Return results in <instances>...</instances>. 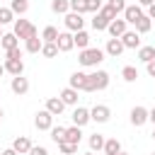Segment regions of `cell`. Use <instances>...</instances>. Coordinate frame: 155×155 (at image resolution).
<instances>
[{
  "instance_id": "6da1fadb",
  "label": "cell",
  "mask_w": 155,
  "mask_h": 155,
  "mask_svg": "<svg viewBox=\"0 0 155 155\" xmlns=\"http://www.w3.org/2000/svg\"><path fill=\"white\" fill-rule=\"evenodd\" d=\"M109 87V73L107 70H94L87 75V87L85 92H99V90H107Z\"/></svg>"
},
{
  "instance_id": "7a4b0ae2",
  "label": "cell",
  "mask_w": 155,
  "mask_h": 155,
  "mask_svg": "<svg viewBox=\"0 0 155 155\" xmlns=\"http://www.w3.org/2000/svg\"><path fill=\"white\" fill-rule=\"evenodd\" d=\"M78 61H80V65H85V68H97V65L104 61V51H102V48H90V46H87V48L80 51V58H78Z\"/></svg>"
},
{
  "instance_id": "3957f363",
  "label": "cell",
  "mask_w": 155,
  "mask_h": 155,
  "mask_svg": "<svg viewBox=\"0 0 155 155\" xmlns=\"http://www.w3.org/2000/svg\"><path fill=\"white\" fill-rule=\"evenodd\" d=\"M15 34H17V39H31V36H36V27L29 22V19H15Z\"/></svg>"
},
{
  "instance_id": "277c9868",
  "label": "cell",
  "mask_w": 155,
  "mask_h": 155,
  "mask_svg": "<svg viewBox=\"0 0 155 155\" xmlns=\"http://www.w3.org/2000/svg\"><path fill=\"white\" fill-rule=\"evenodd\" d=\"M34 126H36L39 131H51V126H53V114H51L48 109L36 111V116H34Z\"/></svg>"
},
{
  "instance_id": "5b68a950",
  "label": "cell",
  "mask_w": 155,
  "mask_h": 155,
  "mask_svg": "<svg viewBox=\"0 0 155 155\" xmlns=\"http://www.w3.org/2000/svg\"><path fill=\"white\" fill-rule=\"evenodd\" d=\"M107 31H109V34H111L114 39H121V36H124V34L128 31V22H126V19H119V17H116V19H111V22H109Z\"/></svg>"
},
{
  "instance_id": "8992f818",
  "label": "cell",
  "mask_w": 155,
  "mask_h": 155,
  "mask_svg": "<svg viewBox=\"0 0 155 155\" xmlns=\"http://www.w3.org/2000/svg\"><path fill=\"white\" fill-rule=\"evenodd\" d=\"M90 116H92V121H97V124H107L109 116H111V111H109L107 104H94V107L90 109Z\"/></svg>"
},
{
  "instance_id": "52a82bcc",
  "label": "cell",
  "mask_w": 155,
  "mask_h": 155,
  "mask_svg": "<svg viewBox=\"0 0 155 155\" xmlns=\"http://www.w3.org/2000/svg\"><path fill=\"white\" fill-rule=\"evenodd\" d=\"M145 12H143V7L136 2V5H126V10H124V19L128 22V24H136L140 17H143Z\"/></svg>"
},
{
  "instance_id": "ba28073f",
  "label": "cell",
  "mask_w": 155,
  "mask_h": 155,
  "mask_svg": "<svg viewBox=\"0 0 155 155\" xmlns=\"http://www.w3.org/2000/svg\"><path fill=\"white\" fill-rule=\"evenodd\" d=\"M65 27H68V31H80V29L85 27L82 15H80V12H68V15H65Z\"/></svg>"
},
{
  "instance_id": "9c48e42d",
  "label": "cell",
  "mask_w": 155,
  "mask_h": 155,
  "mask_svg": "<svg viewBox=\"0 0 155 155\" xmlns=\"http://www.w3.org/2000/svg\"><path fill=\"white\" fill-rule=\"evenodd\" d=\"M124 48H126V46H124V41L111 36V39L107 41V46H104V53H107V56H111V58H119V56L124 53Z\"/></svg>"
},
{
  "instance_id": "30bf717a",
  "label": "cell",
  "mask_w": 155,
  "mask_h": 155,
  "mask_svg": "<svg viewBox=\"0 0 155 155\" xmlns=\"http://www.w3.org/2000/svg\"><path fill=\"white\" fill-rule=\"evenodd\" d=\"M56 46H58V51H61V53H68V51L75 46L73 34H70V31H61V34H58V39H56Z\"/></svg>"
},
{
  "instance_id": "8fae6325",
  "label": "cell",
  "mask_w": 155,
  "mask_h": 155,
  "mask_svg": "<svg viewBox=\"0 0 155 155\" xmlns=\"http://www.w3.org/2000/svg\"><path fill=\"white\" fill-rule=\"evenodd\" d=\"M10 87H12V92H15V94H19V97H22V94H27V92H29V80H27L24 75H15V78H12V82H10Z\"/></svg>"
},
{
  "instance_id": "7c38bea8",
  "label": "cell",
  "mask_w": 155,
  "mask_h": 155,
  "mask_svg": "<svg viewBox=\"0 0 155 155\" xmlns=\"http://www.w3.org/2000/svg\"><path fill=\"white\" fill-rule=\"evenodd\" d=\"M5 70L15 78V75H22L24 73V61L22 58H5Z\"/></svg>"
},
{
  "instance_id": "4fadbf2b",
  "label": "cell",
  "mask_w": 155,
  "mask_h": 155,
  "mask_svg": "<svg viewBox=\"0 0 155 155\" xmlns=\"http://www.w3.org/2000/svg\"><path fill=\"white\" fill-rule=\"evenodd\" d=\"M87 121H92V116H90V109H85V107H75V109H73V124L82 128Z\"/></svg>"
},
{
  "instance_id": "5bb4252c",
  "label": "cell",
  "mask_w": 155,
  "mask_h": 155,
  "mask_svg": "<svg viewBox=\"0 0 155 155\" xmlns=\"http://www.w3.org/2000/svg\"><path fill=\"white\" fill-rule=\"evenodd\" d=\"M46 109H48L53 116H61L63 109H65V102H63L61 97H48V99H46Z\"/></svg>"
},
{
  "instance_id": "9a60e30c",
  "label": "cell",
  "mask_w": 155,
  "mask_h": 155,
  "mask_svg": "<svg viewBox=\"0 0 155 155\" xmlns=\"http://www.w3.org/2000/svg\"><path fill=\"white\" fill-rule=\"evenodd\" d=\"M148 121V109L145 107H133L131 109V124L133 126H143Z\"/></svg>"
},
{
  "instance_id": "2e32d148",
  "label": "cell",
  "mask_w": 155,
  "mask_h": 155,
  "mask_svg": "<svg viewBox=\"0 0 155 155\" xmlns=\"http://www.w3.org/2000/svg\"><path fill=\"white\" fill-rule=\"evenodd\" d=\"M70 87H75L78 92H80V90L85 92V87H87V73H80V70H75V73L70 75Z\"/></svg>"
},
{
  "instance_id": "e0dca14e",
  "label": "cell",
  "mask_w": 155,
  "mask_h": 155,
  "mask_svg": "<svg viewBox=\"0 0 155 155\" xmlns=\"http://www.w3.org/2000/svg\"><path fill=\"white\" fill-rule=\"evenodd\" d=\"M12 148H15L19 155H29V150H31V140H29L27 136H17L15 143H12Z\"/></svg>"
},
{
  "instance_id": "ac0fdd59",
  "label": "cell",
  "mask_w": 155,
  "mask_h": 155,
  "mask_svg": "<svg viewBox=\"0 0 155 155\" xmlns=\"http://www.w3.org/2000/svg\"><path fill=\"white\" fill-rule=\"evenodd\" d=\"M121 41H124L126 48H140V34L138 31H126L121 36Z\"/></svg>"
},
{
  "instance_id": "d6986e66",
  "label": "cell",
  "mask_w": 155,
  "mask_h": 155,
  "mask_svg": "<svg viewBox=\"0 0 155 155\" xmlns=\"http://www.w3.org/2000/svg\"><path fill=\"white\" fill-rule=\"evenodd\" d=\"M58 97L65 102V107H78V90L75 87H65Z\"/></svg>"
},
{
  "instance_id": "ffe728a7",
  "label": "cell",
  "mask_w": 155,
  "mask_h": 155,
  "mask_svg": "<svg viewBox=\"0 0 155 155\" xmlns=\"http://www.w3.org/2000/svg\"><path fill=\"white\" fill-rule=\"evenodd\" d=\"M65 140L68 143H73V145H80V140H82V131H80V126H70V128H65Z\"/></svg>"
},
{
  "instance_id": "44dd1931",
  "label": "cell",
  "mask_w": 155,
  "mask_h": 155,
  "mask_svg": "<svg viewBox=\"0 0 155 155\" xmlns=\"http://www.w3.org/2000/svg\"><path fill=\"white\" fill-rule=\"evenodd\" d=\"M73 41H75V46L82 51V48H87V46H90V34H87L85 29H80V31H73Z\"/></svg>"
},
{
  "instance_id": "7402d4cb",
  "label": "cell",
  "mask_w": 155,
  "mask_h": 155,
  "mask_svg": "<svg viewBox=\"0 0 155 155\" xmlns=\"http://www.w3.org/2000/svg\"><path fill=\"white\" fill-rule=\"evenodd\" d=\"M0 46L5 48V51H10V48H17L19 46V39H17V34L12 31V34H5L2 39H0Z\"/></svg>"
},
{
  "instance_id": "603a6c76",
  "label": "cell",
  "mask_w": 155,
  "mask_h": 155,
  "mask_svg": "<svg viewBox=\"0 0 155 155\" xmlns=\"http://www.w3.org/2000/svg\"><path fill=\"white\" fill-rule=\"evenodd\" d=\"M116 153H121L119 138H107L104 140V155H116Z\"/></svg>"
},
{
  "instance_id": "cb8c5ba5",
  "label": "cell",
  "mask_w": 155,
  "mask_h": 155,
  "mask_svg": "<svg viewBox=\"0 0 155 155\" xmlns=\"http://www.w3.org/2000/svg\"><path fill=\"white\" fill-rule=\"evenodd\" d=\"M138 61H143V63L155 61V46H140L138 48Z\"/></svg>"
},
{
  "instance_id": "d4e9b609",
  "label": "cell",
  "mask_w": 155,
  "mask_h": 155,
  "mask_svg": "<svg viewBox=\"0 0 155 155\" xmlns=\"http://www.w3.org/2000/svg\"><path fill=\"white\" fill-rule=\"evenodd\" d=\"M51 10L56 15H68L70 12V0H51Z\"/></svg>"
},
{
  "instance_id": "484cf974",
  "label": "cell",
  "mask_w": 155,
  "mask_h": 155,
  "mask_svg": "<svg viewBox=\"0 0 155 155\" xmlns=\"http://www.w3.org/2000/svg\"><path fill=\"white\" fill-rule=\"evenodd\" d=\"M107 27H109V19H107L102 12H97V15L92 17V29H94V31H104Z\"/></svg>"
},
{
  "instance_id": "4316f807",
  "label": "cell",
  "mask_w": 155,
  "mask_h": 155,
  "mask_svg": "<svg viewBox=\"0 0 155 155\" xmlns=\"http://www.w3.org/2000/svg\"><path fill=\"white\" fill-rule=\"evenodd\" d=\"M41 46H44V39H39V36H31V39L24 41V48H27L29 53H39Z\"/></svg>"
},
{
  "instance_id": "83f0119b",
  "label": "cell",
  "mask_w": 155,
  "mask_h": 155,
  "mask_svg": "<svg viewBox=\"0 0 155 155\" xmlns=\"http://www.w3.org/2000/svg\"><path fill=\"white\" fill-rule=\"evenodd\" d=\"M61 51H58V46H56V41H44V46H41V56H46V58H56Z\"/></svg>"
},
{
  "instance_id": "f1b7e54d",
  "label": "cell",
  "mask_w": 155,
  "mask_h": 155,
  "mask_svg": "<svg viewBox=\"0 0 155 155\" xmlns=\"http://www.w3.org/2000/svg\"><path fill=\"white\" fill-rule=\"evenodd\" d=\"M104 140H107V138H104L102 133H92V136H90V150H92V153L104 150Z\"/></svg>"
},
{
  "instance_id": "f546056e",
  "label": "cell",
  "mask_w": 155,
  "mask_h": 155,
  "mask_svg": "<svg viewBox=\"0 0 155 155\" xmlns=\"http://www.w3.org/2000/svg\"><path fill=\"white\" fill-rule=\"evenodd\" d=\"M150 27H153V19H150L148 15H143V17L136 22V31H138V34H145V31H150Z\"/></svg>"
},
{
  "instance_id": "4dcf8cb0",
  "label": "cell",
  "mask_w": 155,
  "mask_h": 155,
  "mask_svg": "<svg viewBox=\"0 0 155 155\" xmlns=\"http://www.w3.org/2000/svg\"><path fill=\"white\" fill-rule=\"evenodd\" d=\"M10 10H12L15 15H24V12L29 10V2H27V0H12V2H10Z\"/></svg>"
},
{
  "instance_id": "1f68e13d",
  "label": "cell",
  "mask_w": 155,
  "mask_h": 155,
  "mask_svg": "<svg viewBox=\"0 0 155 155\" xmlns=\"http://www.w3.org/2000/svg\"><path fill=\"white\" fill-rule=\"evenodd\" d=\"M121 78H124L126 82H133V80L138 78V70H136L133 65H124V68H121Z\"/></svg>"
},
{
  "instance_id": "d6a6232c",
  "label": "cell",
  "mask_w": 155,
  "mask_h": 155,
  "mask_svg": "<svg viewBox=\"0 0 155 155\" xmlns=\"http://www.w3.org/2000/svg\"><path fill=\"white\" fill-rule=\"evenodd\" d=\"M51 138H53V143L65 140V126H51Z\"/></svg>"
},
{
  "instance_id": "836d02e7",
  "label": "cell",
  "mask_w": 155,
  "mask_h": 155,
  "mask_svg": "<svg viewBox=\"0 0 155 155\" xmlns=\"http://www.w3.org/2000/svg\"><path fill=\"white\" fill-rule=\"evenodd\" d=\"M58 34H61V31H58L56 27H46V29L41 31V39H44V41H56Z\"/></svg>"
},
{
  "instance_id": "e575fe53",
  "label": "cell",
  "mask_w": 155,
  "mask_h": 155,
  "mask_svg": "<svg viewBox=\"0 0 155 155\" xmlns=\"http://www.w3.org/2000/svg\"><path fill=\"white\" fill-rule=\"evenodd\" d=\"M70 12L85 15V12H87V0H70Z\"/></svg>"
},
{
  "instance_id": "d590c367",
  "label": "cell",
  "mask_w": 155,
  "mask_h": 155,
  "mask_svg": "<svg viewBox=\"0 0 155 155\" xmlns=\"http://www.w3.org/2000/svg\"><path fill=\"white\" fill-rule=\"evenodd\" d=\"M15 19V12L10 7H0V24H10Z\"/></svg>"
},
{
  "instance_id": "8d00e7d4",
  "label": "cell",
  "mask_w": 155,
  "mask_h": 155,
  "mask_svg": "<svg viewBox=\"0 0 155 155\" xmlns=\"http://www.w3.org/2000/svg\"><path fill=\"white\" fill-rule=\"evenodd\" d=\"M58 148H61L63 155H73V153H78V145H73V143H68V140H61Z\"/></svg>"
},
{
  "instance_id": "74e56055",
  "label": "cell",
  "mask_w": 155,
  "mask_h": 155,
  "mask_svg": "<svg viewBox=\"0 0 155 155\" xmlns=\"http://www.w3.org/2000/svg\"><path fill=\"white\" fill-rule=\"evenodd\" d=\"M107 5H109L116 15H124V10H126V0H109Z\"/></svg>"
},
{
  "instance_id": "f35d334b",
  "label": "cell",
  "mask_w": 155,
  "mask_h": 155,
  "mask_svg": "<svg viewBox=\"0 0 155 155\" xmlns=\"http://www.w3.org/2000/svg\"><path fill=\"white\" fill-rule=\"evenodd\" d=\"M102 0H87V12H92V15H97L99 10H102Z\"/></svg>"
},
{
  "instance_id": "ab89813d",
  "label": "cell",
  "mask_w": 155,
  "mask_h": 155,
  "mask_svg": "<svg viewBox=\"0 0 155 155\" xmlns=\"http://www.w3.org/2000/svg\"><path fill=\"white\" fill-rule=\"evenodd\" d=\"M99 12H102V15H104V17H107V19H109V22H111V19H116V17H119V15H116V12H114V10H111V7H109V5H102V10H99Z\"/></svg>"
},
{
  "instance_id": "60d3db41",
  "label": "cell",
  "mask_w": 155,
  "mask_h": 155,
  "mask_svg": "<svg viewBox=\"0 0 155 155\" xmlns=\"http://www.w3.org/2000/svg\"><path fill=\"white\" fill-rule=\"evenodd\" d=\"M29 155H48V150H46L44 145H31V150H29Z\"/></svg>"
},
{
  "instance_id": "b9f144b4",
  "label": "cell",
  "mask_w": 155,
  "mask_h": 155,
  "mask_svg": "<svg viewBox=\"0 0 155 155\" xmlns=\"http://www.w3.org/2000/svg\"><path fill=\"white\" fill-rule=\"evenodd\" d=\"M7 53V58H22V51H19V46L17 48H10V51H5Z\"/></svg>"
},
{
  "instance_id": "7bdbcfd3",
  "label": "cell",
  "mask_w": 155,
  "mask_h": 155,
  "mask_svg": "<svg viewBox=\"0 0 155 155\" xmlns=\"http://www.w3.org/2000/svg\"><path fill=\"white\" fill-rule=\"evenodd\" d=\"M145 70H148V75H150V78H155V61L145 63Z\"/></svg>"
},
{
  "instance_id": "ee69618b",
  "label": "cell",
  "mask_w": 155,
  "mask_h": 155,
  "mask_svg": "<svg viewBox=\"0 0 155 155\" xmlns=\"http://www.w3.org/2000/svg\"><path fill=\"white\" fill-rule=\"evenodd\" d=\"M0 155H19V153H17V150H15V148H5V150H2V153H0Z\"/></svg>"
},
{
  "instance_id": "f6af8a7d",
  "label": "cell",
  "mask_w": 155,
  "mask_h": 155,
  "mask_svg": "<svg viewBox=\"0 0 155 155\" xmlns=\"http://www.w3.org/2000/svg\"><path fill=\"white\" fill-rule=\"evenodd\" d=\"M148 121H153V126H155V107L148 109Z\"/></svg>"
},
{
  "instance_id": "bcb514c9",
  "label": "cell",
  "mask_w": 155,
  "mask_h": 155,
  "mask_svg": "<svg viewBox=\"0 0 155 155\" xmlns=\"http://www.w3.org/2000/svg\"><path fill=\"white\" fill-rule=\"evenodd\" d=\"M153 2H155V0H138V5H140V7H150Z\"/></svg>"
},
{
  "instance_id": "7dc6e473",
  "label": "cell",
  "mask_w": 155,
  "mask_h": 155,
  "mask_svg": "<svg viewBox=\"0 0 155 155\" xmlns=\"http://www.w3.org/2000/svg\"><path fill=\"white\" fill-rule=\"evenodd\" d=\"M148 17H150V19H155V2L148 7Z\"/></svg>"
},
{
  "instance_id": "c3c4849f",
  "label": "cell",
  "mask_w": 155,
  "mask_h": 155,
  "mask_svg": "<svg viewBox=\"0 0 155 155\" xmlns=\"http://www.w3.org/2000/svg\"><path fill=\"white\" fill-rule=\"evenodd\" d=\"M5 73H7V70H5V63H0V78H2Z\"/></svg>"
},
{
  "instance_id": "681fc988",
  "label": "cell",
  "mask_w": 155,
  "mask_h": 155,
  "mask_svg": "<svg viewBox=\"0 0 155 155\" xmlns=\"http://www.w3.org/2000/svg\"><path fill=\"white\" fill-rule=\"evenodd\" d=\"M2 36H5V34H2V24H0V39H2Z\"/></svg>"
},
{
  "instance_id": "f907efd6",
  "label": "cell",
  "mask_w": 155,
  "mask_h": 155,
  "mask_svg": "<svg viewBox=\"0 0 155 155\" xmlns=\"http://www.w3.org/2000/svg\"><path fill=\"white\" fill-rule=\"evenodd\" d=\"M2 116H5V111H2V107H0V119H2Z\"/></svg>"
},
{
  "instance_id": "816d5d0a",
  "label": "cell",
  "mask_w": 155,
  "mask_h": 155,
  "mask_svg": "<svg viewBox=\"0 0 155 155\" xmlns=\"http://www.w3.org/2000/svg\"><path fill=\"white\" fill-rule=\"evenodd\" d=\"M116 155H128V153H124V150H121V153H116Z\"/></svg>"
},
{
  "instance_id": "f5cc1de1",
  "label": "cell",
  "mask_w": 155,
  "mask_h": 155,
  "mask_svg": "<svg viewBox=\"0 0 155 155\" xmlns=\"http://www.w3.org/2000/svg\"><path fill=\"white\" fill-rule=\"evenodd\" d=\"M153 140H155V128H153Z\"/></svg>"
},
{
  "instance_id": "db71d44e",
  "label": "cell",
  "mask_w": 155,
  "mask_h": 155,
  "mask_svg": "<svg viewBox=\"0 0 155 155\" xmlns=\"http://www.w3.org/2000/svg\"><path fill=\"white\" fill-rule=\"evenodd\" d=\"M85 155H94V153H92V150H90V153H85Z\"/></svg>"
},
{
  "instance_id": "11a10c76",
  "label": "cell",
  "mask_w": 155,
  "mask_h": 155,
  "mask_svg": "<svg viewBox=\"0 0 155 155\" xmlns=\"http://www.w3.org/2000/svg\"><path fill=\"white\" fill-rule=\"evenodd\" d=\"M153 155H155V153H153Z\"/></svg>"
}]
</instances>
